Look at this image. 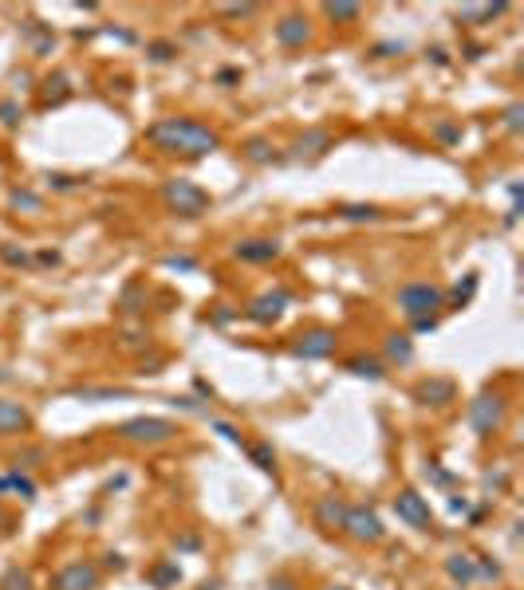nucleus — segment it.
I'll return each mask as SVG.
<instances>
[{"instance_id": "09e8293b", "label": "nucleus", "mask_w": 524, "mask_h": 590, "mask_svg": "<svg viewBox=\"0 0 524 590\" xmlns=\"http://www.w3.org/2000/svg\"><path fill=\"white\" fill-rule=\"evenodd\" d=\"M40 264H60V252H40Z\"/></svg>"}, {"instance_id": "20e7f679", "label": "nucleus", "mask_w": 524, "mask_h": 590, "mask_svg": "<svg viewBox=\"0 0 524 590\" xmlns=\"http://www.w3.org/2000/svg\"><path fill=\"white\" fill-rule=\"evenodd\" d=\"M119 437L130 445H166L178 437V425L170 417H130L119 425Z\"/></svg>"}, {"instance_id": "79ce46f5", "label": "nucleus", "mask_w": 524, "mask_h": 590, "mask_svg": "<svg viewBox=\"0 0 524 590\" xmlns=\"http://www.w3.org/2000/svg\"><path fill=\"white\" fill-rule=\"evenodd\" d=\"M269 590H300V587H296V578H288V575H276V578L269 582Z\"/></svg>"}, {"instance_id": "7ed1b4c3", "label": "nucleus", "mask_w": 524, "mask_h": 590, "mask_svg": "<svg viewBox=\"0 0 524 590\" xmlns=\"http://www.w3.org/2000/svg\"><path fill=\"white\" fill-rule=\"evenodd\" d=\"M398 307H403L406 319H434V311L446 307V291L434 288V284H403L398 288Z\"/></svg>"}, {"instance_id": "c756f323", "label": "nucleus", "mask_w": 524, "mask_h": 590, "mask_svg": "<svg viewBox=\"0 0 524 590\" xmlns=\"http://www.w3.org/2000/svg\"><path fill=\"white\" fill-rule=\"evenodd\" d=\"M339 217L343 220H378V209L375 205H343Z\"/></svg>"}, {"instance_id": "603ef678", "label": "nucleus", "mask_w": 524, "mask_h": 590, "mask_svg": "<svg viewBox=\"0 0 524 590\" xmlns=\"http://www.w3.org/2000/svg\"><path fill=\"white\" fill-rule=\"evenodd\" d=\"M0 523H4V512H0Z\"/></svg>"}, {"instance_id": "f3484780", "label": "nucleus", "mask_w": 524, "mask_h": 590, "mask_svg": "<svg viewBox=\"0 0 524 590\" xmlns=\"http://www.w3.org/2000/svg\"><path fill=\"white\" fill-rule=\"evenodd\" d=\"M382 354H387V362H394V366H410V362H414V342L406 335H387Z\"/></svg>"}, {"instance_id": "412c9836", "label": "nucleus", "mask_w": 524, "mask_h": 590, "mask_svg": "<svg viewBox=\"0 0 524 590\" xmlns=\"http://www.w3.org/2000/svg\"><path fill=\"white\" fill-rule=\"evenodd\" d=\"M150 582H154L158 590H166V587H178V582H182V566L174 563V559H162V563L154 566V571H150Z\"/></svg>"}, {"instance_id": "9d476101", "label": "nucleus", "mask_w": 524, "mask_h": 590, "mask_svg": "<svg viewBox=\"0 0 524 590\" xmlns=\"http://www.w3.org/2000/svg\"><path fill=\"white\" fill-rule=\"evenodd\" d=\"M99 587V566L87 559H75L51 578V590H95Z\"/></svg>"}, {"instance_id": "4be33fe9", "label": "nucleus", "mask_w": 524, "mask_h": 590, "mask_svg": "<svg viewBox=\"0 0 524 590\" xmlns=\"http://www.w3.org/2000/svg\"><path fill=\"white\" fill-rule=\"evenodd\" d=\"M24 32H28V40H32V51H36V55H48V51L56 48V36H51V32L40 24V20H28Z\"/></svg>"}, {"instance_id": "8fccbe9b", "label": "nucleus", "mask_w": 524, "mask_h": 590, "mask_svg": "<svg viewBox=\"0 0 524 590\" xmlns=\"http://www.w3.org/2000/svg\"><path fill=\"white\" fill-rule=\"evenodd\" d=\"M0 492H8V476H0Z\"/></svg>"}, {"instance_id": "72a5a7b5", "label": "nucleus", "mask_w": 524, "mask_h": 590, "mask_svg": "<svg viewBox=\"0 0 524 590\" xmlns=\"http://www.w3.org/2000/svg\"><path fill=\"white\" fill-rule=\"evenodd\" d=\"M521 126H524V107L521 103L505 107V130H521Z\"/></svg>"}, {"instance_id": "f03ea898", "label": "nucleus", "mask_w": 524, "mask_h": 590, "mask_svg": "<svg viewBox=\"0 0 524 590\" xmlns=\"http://www.w3.org/2000/svg\"><path fill=\"white\" fill-rule=\"evenodd\" d=\"M162 201H166V209L178 213V217H201L209 209V193L189 177H174V181L162 185Z\"/></svg>"}, {"instance_id": "5701e85b", "label": "nucleus", "mask_w": 524, "mask_h": 590, "mask_svg": "<svg viewBox=\"0 0 524 590\" xmlns=\"http://www.w3.org/2000/svg\"><path fill=\"white\" fill-rule=\"evenodd\" d=\"M244 157H248V162H253V166H269L272 157V142L269 138H248V142H244V150H241Z\"/></svg>"}, {"instance_id": "ddd939ff", "label": "nucleus", "mask_w": 524, "mask_h": 590, "mask_svg": "<svg viewBox=\"0 0 524 590\" xmlns=\"http://www.w3.org/2000/svg\"><path fill=\"white\" fill-rule=\"evenodd\" d=\"M28 429H32V413L20 401L0 398V437H16V433H28Z\"/></svg>"}, {"instance_id": "a878e982", "label": "nucleus", "mask_w": 524, "mask_h": 590, "mask_svg": "<svg viewBox=\"0 0 524 590\" xmlns=\"http://www.w3.org/2000/svg\"><path fill=\"white\" fill-rule=\"evenodd\" d=\"M67 95H71V87H67V79H63V75L48 79V83H44V91H40V98H44V107H56V103H63Z\"/></svg>"}, {"instance_id": "4468645a", "label": "nucleus", "mask_w": 524, "mask_h": 590, "mask_svg": "<svg viewBox=\"0 0 524 590\" xmlns=\"http://www.w3.org/2000/svg\"><path fill=\"white\" fill-rule=\"evenodd\" d=\"M331 146H335L331 130H319V126H316V130H304L292 142V157H300V162H304V157H323Z\"/></svg>"}, {"instance_id": "49530a36", "label": "nucleus", "mask_w": 524, "mask_h": 590, "mask_svg": "<svg viewBox=\"0 0 524 590\" xmlns=\"http://www.w3.org/2000/svg\"><path fill=\"white\" fill-rule=\"evenodd\" d=\"M434 327H438V319H418L414 331H418V335H426V331H434Z\"/></svg>"}, {"instance_id": "f8f14e48", "label": "nucleus", "mask_w": 524, "mask_h": 590, "mask_svg": "<svg viewBox=\"0 0 524 590\" xmlns=\"http://www.w3.org/2000/svg\"><path fill=\"white\" fill-rule=\"evenodd\" d=\"M414 398L422 406H450L457 398V385H453V378H426L414 385Z\"/></svg>"}, {"instance_id": "2eb2a0df", "label": "nucleus", "mask_w": 524, "mask_h": 590, "mask_svg": "<svg viewBox=\"0 0 524 590\" xmlns=\"http://www.w3.org/2000/svg\"><path fill=\"white\" fill-rule=\"evenodd\" d=\"M276 40H280L284 48H304L307 40H312L307 16H284L280 24H276Z\"/></svg>"}, {"instance_id": "6ab92c4d", "label": "nucleus", "mask_w": 524, "mask_h": 590, "mask_svg": "<svg viewBox=\"0 0 524 590\" xmlns=\"http://www.w3.org/2000/svg\"><path fill=\"white\" fill-rule=\"evenodd\" d=\"M71 398H79V401H115V398H130V390H110V385H79V390H71Z\"/></svg>"}, {"instance_id": "9b49d317", "label": "nucleus", "mask_w": 524, "mask_h": 590, "mask_svg": "<svg viewBox=\"0 0 524 590\" xmlns=\"http://www.w3.org/2000/svg\"><path fill=\"white\" fill-rule=\"evenodd\" d=\"M233 252H237V260H244V264H272V260L284 252V244L276 241V236H253V241H241Z\"/></svg>"}, {"instance_id": "2f4dec72", "label": "nucleus", "mask_w": 524, "mask_h": 590, "mask_svg": "<svg viewBox=\"0 0 524 590\" xmlns=\"http://www.w3.org/2000/svg\"><path fill=\"white\" fill-rule=\"evenodd\" d=\"M20 119H24L20 103H16V98H4V103H0V122H4V126H16Z\"/></svg>"}, {"instance_id": "c9c22d12", "label": "nucleus", "mask_w": 524, "mask_h": 590, "mask_svg": "<svg viewBox=\"0 0 524 590\" xmlns=\"http://www.w3.org/2000/svg\"><path fill=\"white\" fill-rule=\"evenodd\" d=\"M150 60L154 63H166V60H174V55H178V48H174V44H150Z\"/></svg>"}, {"instance_id": "a19ab883", "label": "nucleus", "mask_w": 524, "mask_h": 590, "mask_svg": "<svg viewBox=\"0 0 524 590\" xmlns=\"http://www.w3.org/2000/svg\"><path fill=\"white\" fill-rule=\"evenodd\" d=\"M438 138H441V142H457V138H462V130H457L453 122H438Z\"/></svg>"}, {"instance_id": "aec40b11", "label": "nucleus", "mask_w": 524, "mask_h": 590, "mask_svg": "<svg viewBox=\"0 0 524 590\" xmlns=\"http://www.w3.org/2000/svg\"><path fill=\"white\" fill-rule=\"evenodd\" d=\"M500 12H509V4H477V8H457V20L462 24H481V20H493V16H500Z\"/></svg>"}, {"instance_id": "0eeeda50", "label": "nucleus", "mask_w": 524, "mask_h": 590, "mask_svg": "<svg viewBox=\"0 0 524 590\" xmlns=\"http://www.w3.org/2000/svg\"><path fill=\"white\" fill-rule=\"evenodd\" d=\"M288 307H292V291H288V288H272V291H264V295H256L244 315H248L253 323L269 327V323H276Z\"/></svg>"}, {"instance_id": "39448f33", "label": "nucleus", "mask_w": 524, "mask_h": 590, "mask_svg": "<svg viewBox=\"0 0 524 590\" xmlns=\"http://www.w3.org/2000/svg\"><path fill=\"white\" fill-rule=\"evenodd\" d=\"M469 425L477 437H493L505 425V398L500 394H477L469 401Z\"/></svg>"}, {"instance_id": "a211bd4d", "label": "nucleus", "mask_w": 524, "mask_h": 590, "mask_svg": "<svg viewBox=\"0 0 524 590\" xmlns=\"http://www.w3.org/2000/svg\"><path fill=\"white\" fill-rule=\"evenodd\" d=\"M446 575L453 578V582H473L477 578V559L473 555H450V559H446Z\"/></svg>"}, {"instance_id": "473e14b6", "label": "nucleus", "mask_w": 524, "mask_h": 590, "mask_svg": "<svg viewBox=\"0 0 524 590\" xmlns=\"http://www.w3.org/2000/svg\"><path fill=\"white\" fill-rule=\"evenodd\" d=\"M0 260L12 268H28V252L24 248H12V244H0Z\"/></svg>"}, {"instance_id": "de8ad7c7", "label": "nucleus", "mask_w": 524, "mask_h": 590, "mask_svg": "<svg viewBox=\"0 0 524 590\" xmlns=\"http://www.w3.org/2000/svg\"><path fill=\"white\" fill-rule=\"evenodd\" d=\"M229 319H233L229 307H217V311H213V323H229Z\"/></svg>"}, {"instance_id": "58836bf2", "label": "nucleus", "mask_w": 524, "mask_h": 590, "mask_svg": "<svg viewBox=\"0 0 524 590\" xmlns=\"http://www.w3.org/2000/svg\"><path fill=\"white\" fill-rule=\"evenodd\" d=\"M221 12H225V16H233V20H237V16L244 20V16H256V4H225Z\"/></svg>"}, {"instance_id": "393cba45", "label": "nucleus", "mask_w": 524, "mask_h": 590, "mask_svg": "<svg viewBox=\"0 0 524 590\" xmlns=\"http://www.w3.org/2000/svg\"><path fill=\"white\" fill-rule=\"evenodd\" d=\"M323 16L335 24H355L363 16V4H323Z\"/></svg>"}, {"instance_id": "7c9ffc66", "label": "nucleus", "mask_w": 524, "mask_h": 590, "mask_svg": "<svg viewBox=\"0 0 524 590\" xmlns=\"http://www.w3.org/2000/svg\"><path fill=\"white\" fill-rule=\"evenodd\" d=\"M8 488H12V492H20L24 500H36V484L28 480V476H20V469L8 472Z\"/></svg>"}, {"instance_id": "ea45409f", "label": "nucleus", "mask_w": 524, "mask_h": 590, "mask_svg": "<svg viewBox=\"0 0 524 590\" xmlns=\"http://www.w3.org/2000/svg\"><path fill=\"white\" fill-rule=\"evenodd\" d=\"M51 189H60V193H71L75 189V185H79V181H75V177H67V173H51Z\"/></svg>"}, {"instance_id": "b1692460", "label": "nucleus", "mask_w": 524, "mask_h": 590, "mask_svg": "<svg viewBox=\"0 0 524 590\" xmlns=\"http://www.w3.org/2000/svg\"><path fill=\"white\" fill-rule=\"evenodd\" d=\"M347 370L359 374V378L378 382V378H387V362H378V358H351V362H347Z\"/></svg>"}, {"instance_id": "4c0bfd02", "label": "nucleus", "mask_w": 524, "mask_h": 590, "mask_svg": "<svg viewBox=\"0 0 524 590\" xmlns=\"http://www.w3.org/2000/svg\"><path fill=\"white\" fill-rule=\"evenodd\" d=\"M473 291H477V276H469V279H465V288H457V291H453V307H462V303L465 300H469V295H473Z\"/></svg>"}, {"instance_id": "1a4fd4ad", "label": "nucleus", "mask_w": 524, "mask_h": 590, "mask_svg": "<svg viewBox=\"0 0 524 590\" xmlns=\"http://www.w3.org/2000/svg\"><path fill=\"white\" fill-rule=\"evenodd\" d=\"M394 512H398V519H406V523H410V528H418V531H430V528H434V512H430L426 496L414 492V488H406V492L394 496Z\"/></svg>"}, {"instance_id": "423d86ee", "label": "nucleus", "mask_w": 524, "mask_h": 590, "mask_svg": "<svg viewBox=\"0 0 524 590\" xmlns=\"http://www.w3.org/2000/svg\"><path fill=\"white\" fill-rule=\"evenodd\" d=\"M343 531H347L355 543H382L387 539V528H382V519H378L371 507H347Z\"/></svg>"}, {"instance_id": "bb28decb", "label": "nucleus", "mask_w": 524, "mask_h": 590, "mask_svg": "<svg viewBox=\"0 0 524 590\" xmlns=\"http://www.w3.org/2000/svg\"><path fill=\"white\" fill-rule=\"evenodd\" d=\"M244 453L253 457V465H256V469L276 472V453H272V445H264V441H256V445H244Z\"/></svg>"}, {"instance_id": "e433bc0d", "label": "nucleus", "mask_w": 524, "mask_h": 590, "mask_svg": "<svg viewBox=\"0 0 524 590\" xmlns=\"http://www.w3.org/2000/svg\"><path fill=\"white\" fill-rule=\"evenodd\" d=\"M166 268H174V272H197V260L194 256H166Z\"/></svg>"}, {"instance_id": "6e6552de", "label": "nucleus", "mask_w": 524, "mask_h": 590, "mask_svg": "<svg viewBox=\"0 0 524 590\" xmlns=\"http://www.w3.org/2000/svg\"><path fill=\"white\" fill-rule=\"evenodd\" d=\"M335 347H339V338H335V331H328V327H316V331H304V335H296L292 342V354L296 358H331L335 354Z\"/></svg>"}, {"instance_id": "3c124183", "label": "nucleus", "mask_w": 524, "mask_h": 590, "mask_svg": "<svg viewBox=\"0 0 524 590\" xmlns=\"http://www.w3.org/2000/svg\"><path fill=\"white\" fill-rule=\"evenodd\" d=\"M328 590H347V587H328Z\"/></svg>"}, {"instance_id": "37998d69", "label": "nucleus", "mask_w": 524, "mask_h": 590, "mask_svg": "<svg viewBox=\"0 0 524 590\" xmlns=\"http://www.w3.org/2000/svg\"><path fill=\"white\" fill-rule=\"evenodd\" d=\"M36 460H44V449H32V453H24V457H16V465H20V469H32Z\"/></svg>"}, {"instance_id": "c03bdc74", "label": "nucleus", "mask_w": 524, "mask_h": 590, "mask_svg": "<svg viewBox=\"0 0 524 590\" xmlns=\"http://www.w3.org/2000/svg\"><path fill=\"white\" fill-rule=\"evenodd\" d=\"M103 563H107L110 571H122V566H126V559H122V555H115V551H107V555H103Z\"/></svg>"}, {"instance_id": "dca6fc26", "label": "nucleus", "mask_w": 524, "mask_h": 590, "mask_svg": "<svg viewBox=\"0 0 524 590\" xmlns=\"http://www.w3.org/2000/svg\"><path fill=\"white\" fill-rule=\"evenodd\" d=\"M343 516H347V504L339 496H319L316 500V523L323 531H343Z\"/></svg>"}, {"instance_id": "c85d7f7f", "label": "nucleus", "mask_w": 524, "mask_h": 590, "mask_svg": "<svg viewBox=\"0 0 524 590\" xmlns=\"http://www.w3.org/2000/svg\"><path fill=\"white\" fill-rule=\"evenodd\" d=\"M0 590H32V575L20 571V566H12V571H4V578H0Z\"/></svg>"}, {"instance_id": "a18cd8bd", "label": "nucleus", "mask_w": 524, "mask_h": 590, "mask_svg": "<svg viewBox=\"0 0 524 590\" xmlns=\"http://www.w3.org/2000/svg\"><path fill=\"white\" fill-rule=\"evenodd\" d=\"M178 547H182V551H197V547H201V539H197V535H182V539H178Z\"/></svg>"}, {"instance_id": "f257e3e1", "label": "nucleus", "mask_w": 524, "mask_h": 590, "mask_svg": "<svg viewBox=\"0 0 524 590\" xmlns=\"http://www.w3.org/2000/svg\"><path fill=\"white\" fill-rule=\"evenodd\" d=\"M146 142H154L166 154L205 157L213 150H221V134L209 130L205 122H197V119H162L146 130Z\"/></svg>"}, {"instance_id": "f704fd0d", "label": "nucleus", "mask_w": 524, "mask_h": 590, "mask_svg": "<svg viewBox=\"0 0 524 590\" xmlns=\"http://www.w3.org/2000/svg\"><path fill=\"white\" fill-rule=\"evenodd\" d=\"M209 425H213V429H217L225 441H233V445H241V449H244V437H241V429H237V425H229V422H209Z\"/></svg>"}, {"instance_id": "cd10ccee", "label": "nucleus", "mask_w": 524, "mask_h": 590, "mask_svg": "<svg viewBox=\"0 0 524 590\" xmlns=\"http://www.w3.org/2000/svg\"><path fill=\"white\" fill-rule=\"evenodd\" d=\"M8 205L24 209V213H40V209H44V197L32 193V189H12V193H8Z\"/></svg>"}]
</instances>
